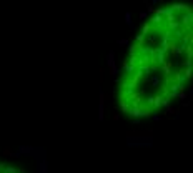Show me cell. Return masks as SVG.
Wrapping results in <instances>:
<instances>
[{
    "mask_svg": "<svg viewBox=\"0 0 193 173\" xmlns=\"http://www.w3.org/2000/svg\"><path fill=\"white\" fill-rule=\"evenodd\" d=\"M193 12L185 3L156 10L132 43L116 100L130 116H152L183 92L192 75Z\"/></svg>",
    "mask_w": 193,
    "mask_h": 173,
    "instance_id": "1",
    "label": "cell"
},
{
    "mask_svg": "<svg viewBox=\"0 0 193 173\" xmlns=\"http://www.w3.org/2000/svg\"><path fill=\"white\" fill-rule=\"evenodd\" d=\"M0 173H27L19 166H13L10 163H0Z\"/></svg>",
    "mask_w": 193,
    "mask_h": 173,
    "instance_id": "2",
    "label": "cell"
}]
</instances>
